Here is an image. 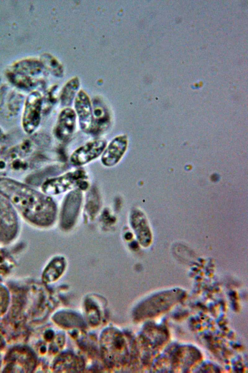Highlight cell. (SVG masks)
Masks as SVG:
<instances>
[{
  "label": "cell",
  "mask_w": 248,
  "mask_h": 373,
  "mask_svg": "<svg viewBox=\"0 0 248 373\" xmlns=\"http://www.w3.org/2000/svg\"><path fill=\"white\" fill-rule=\"evenodd\" d=\"M0 194L34 224L46 226L54 220L56 206L52 199L29 186L9 179L0 178Z\"/></svg>",
  "instance_id": "cell-1"
},
{
  "label": "cell",
  "mask_w": 248,
  "mask_h": 373,
  "mask_svg": "<svg viewBox=\"0 0 248 373\" xmlns=\"http://www.w3.org/2000/svg\"><path fill=\"white\" fill-rule=\"evenodd\" d=\"M86 177V172L83 170L69 171L60 176L47 180L42 185V189L47 194H58L76 185H79Z\"/></svg>",
  "instance_id": "cell-2"
},
{
  "label": "cell",
  "mask_w": 248,
  "mask_h": 373,
  "mask_svg": "<svg viewBox=\"0 0 248 373\" xmlns=\"http://www.w3.org/2000/svg\"><path fill=\"white\" fill-rule=\"evenodd\" d=\"M107 146L103 139L89 141L75 150L70 157V162L75 166L89 163L102 154Z\"/></svg>",
  "instance_id": "cell-3"
},
{
  "label": "cell",
  "mask_w": 248,
  "mask_h": 373,
  "mask_svg": "<svg viewBox=\"0 0 248 373\" xmlns=\"http://www.w3.org/2000/svg\"><path fill=\"white\" fill-rule=\"evenodd\" d=\"M42 100L38 92L31 93L27 98L23 112L22 125L24 131L33 133L38 127L41 119Z\"/></svg>",
  "instance_id": "cell-4"
},
{
  "label": "cell",
  "mask_w": 248,
  "mask_h": 373,
  "mask_svg": "<svg viewBox=\"0 0 248 373\" xmlns=\"http://www.w3.org/2000/svg\"><path fill=\"white\" fill-rule=\"evenodd\" d=\"M128 142V137L125 134L113 138L102 153V163L107 167H112L117 164L126 151Z\"/></svg>",
  "instance_id": "cell-5"
},
{
  "label": "cell",
  "mask_w": 248,
  "mask_h": 373,
  "mask_svg": "<svg viewBox=\"0 0 248 373\" xmlns=\"http://www.w3.org/2000/svg\"><path fill=\"white\" fill-rule=\"evenodd\" d=\"M92 122L90 134L98 136L106 131L110 124V115L106 103L99 97L92 101Z\"/></svg>",
  "instance_id": "cell-6"
},
{
  "label": "cell",
  "mask_w": 248,
  "mask_h": 373,
  "mask_svg": "<svg viewBox=\"0 0 248 373\" xmlns=\"http://www.w3.org/2000/svg\"><path fill=\"white\" fill-rule=\"evenodd\" d=\"M75 108L80 129L86 133H90L92 122V104L88 95L82 90L75 97Z\"/></svg>",
  "instance_id": "cell-7"
},
{
  "label": "cell",
  "mask_w": 248,
  "mask_h": 373,
  "mask_svg": "<svg viewBox=\"0 0 248 373\" xmlns=\"http://www.w3.org/2000/svg\"><path fill=\"white\" fill-rule=\"evenodd\" d=\"M82 193L79 189L68 193L64 203L62 213V226L68 228L74 224L81 203Z\"/></svg>",
  "instance_id": "cell-8"
},
{
  "label": "cell",
  "mask_w": 248,
  "mask_h": 373,
  "mask_svg": "<svg viewBox=\"0 0 248 373\" xmlns=\"http://www.w3.org/2000/svg\"><path fill=\"white\" fill-rule=\"evenodd\" d=\"M76 113L66 107L60 113L54 129V134L59 140L65 141L72 136L76 127Z\"/></svg>",
  "instance_id": "cell-9"
},
{
  "label": "cell",
  "mask_w": 248,
  "mask_h": 373,
  "mask_svg": "<svg viewBox=\"0 0 248 373\" xmlns=\"http://www.w3.org/2000/svg\"><path fill=\"white\" fill-rule=\"evenodd\" d=\"M11 207L5 202L0 203V236L8 237L16 229V220Z\"/></svg>",
  "instance_id": "cell-10"
},
{
  "label": "cell",
  "mask_w": 248,
  "mask_h": 373,
  "mask_svg": "<svg viewBox=\"0 0 248 373\" xmlns=\"http://www.w3.org/2000/svg\"><path fill=\"white\" fill-rule=\"evenodd\" d=\"M79 81L78 77H75L69 81L63 86L61 94V102L62 106L68 107L79 87Z\"/></svg>",
  "instance_id": "cell-11"
},
{
  "label": "cell",
  "mask_w": 248,
  "mask_h": 373,
  "mask_svg": "<svg viewBox=\"0 0 248 373\" xmlns=\"http://www.w3.org/2000/svg\"><path fill=\"white\" fill-rule=\"evenodd\" d=\"M64 266L63 259L57 258L53 260L45 271L44 276L47 281H51L61 275Z\"/></svg>",
  "instance_id": "cell-12"
},
{
  "label": "cell",
  "mask_w": 248,
  "mask_h": 373,
  "mask_svg": "<svg viewBox=\"0 0 248 373\" xmlns=\"http://www.w3.org/2000/svg\"><path fill=\"white\" fill-rule=\"evenodd\" d=\"M46 67L55 75L61 77L63 74V68L59 62L53 56L47 54L43 58Z\"/></svg>",
  "instance_id": "cell-13"
}]
</instances>
